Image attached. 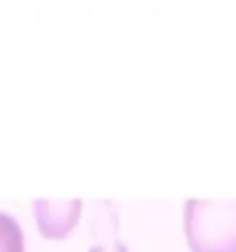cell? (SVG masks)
I'll list each match as a JSON object with an SVG mask.
<instances>
[{
    "label": "cell",
    "instance_id": "obj_2",
    "mask_svg": "<svg viewBox=\"0 0 236 252\" xmlns=\"http://www.w3.org/2000/svg\"><path fill=\"white\" fill-rule=\"evenodd\" d=\"M33 215L44 238H65L81 218V199H35Z\"/></svg>",
    "mask_w": 236,
    "mask_h": 252
},
{
    "label": "cell",
    "instance_id": "obj_4",
    "mask_svg": "<svg viewBox=\"0 0 236 252\" xmlns=\"http://www.w3.org/2000/svg\"><path fill=\"white\" fill-rule=\"evenodd\" d=\"M88 252H128V248H125L121 241H116L114 245H95V248H91Z\"/></svg>",
    "mask_w": 236,
    "mask_h": 252
},
{
    "label": "cell",
    "instance_id": "obj_3",
    "mask_svg": "<svg viewBox=\"0 0 236 252\" xmlns=\"http://www.w3.org/2000/svg\"><path fill=\"white\" fill-rule=\"evenodd\" d=\"M0 252H26V236L14 215L0 211Z\"/></svg>",
    "mask_w": 236,
    "mask_h": 252
},
{
    "label": "cell",
    "instance_id": "obj_1",
    "mask_svg": "<svg viewBox=\"0 0 236 252\" xmlns=\"http://www.w3.org/2000/svg\"><path fill=\"white\" fill-rule=\"evenodd\" d=\"M183 231L192 252H236V199H188Z\"/></svg>",
    "mask_w": 236,
    "mask_h": 252
}]
</instances>
